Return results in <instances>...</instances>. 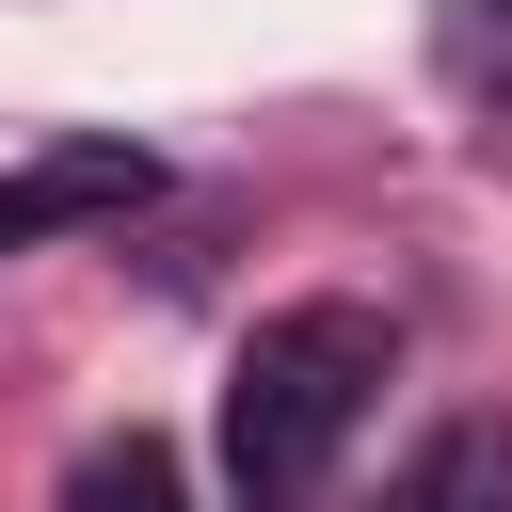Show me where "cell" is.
Here are the masks:
<instances>
[{"label": "cell", "mask_w": 512, "mask_h": 512, "mask_svg": "<svg viewBox=\"0 0 512 512\" xmlns=\"http://www.w3.org/2000/svg\"><path fill=\"white\" fill-rule=\"evenodd\" d=\"M160 192V160L128 144V128H64V144H32L16 176H0V256L16 240H64V224H128Z\"/></svg>", "instance_id": "2"}, {"label": "cell", "mask_w": 512, "mask_h": 512, "mask_svg": "<svg viewBox=\"0 0 512 512\" xmlns=\"http://www.w3.org/2000/svg\"><path fill=\"white\" fill-rule=\"evenodd\" d=\"M384 368H400L384 304H272L224 368V512H304L336 448L368 432Z\"/></svg>", "instance_id": "1"}, {"label": "cell", "mask_w": 512, "mask_h": 512, "mask_svg": "<svg viewBox=\"0 0 512 512\" xmlns=\"http://www.w3.org/2000/svg\"><path fill=\"white\" fill-rule=\"evenodd\" d=\"M64 512H208V496H192V464H176L160 432H96V448L64 464Z\"/></svg>", "instance_id": "4"}, {"label": "cell", "mask_w": 512, "mask_h": 512, "mask_svg": "<svg viewBox=\"0 0 512 512\" xmlns=\"http://www.w3.org/2000/svg\"><path fill=\"white\" fill-rule=\"evenodd\" d=\"M384 512H512V416H448V432L400 464Z\"/></svg>", "instance_id": "3"}, {"label": "cell", "mask_w": 512, "mask_h": 512, "mask_svg": "<svg viewBox=\"0 0 512 512\" xmlns=\"http://www.w3.org/2000/svg\"><path fill=\"white\" fill-rule=\"evenodd\" d=\"M448 80L464 96H512V16L496 0H448Z\"/></svg>", "instance_id": "5"}]
</instances>
